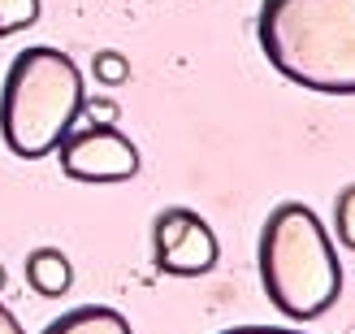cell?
<instances>
[{
  "label": "cell",
  "mask_w": 355,
  "mask_h": 334,
  "mask_svg": "<svg viewBox=\"0 0 355 334\" xmlns=\"http://www.w3.org/2000/svg\"><path fill=\"white\" fill-rule=\"evenodd\" d=\"M256 40L295 87L355 96V0H264Z\"/></svg>",
  "instance_id": "cell-1"
},
{
  "label": "cell",
  "mask_w": 355,
  "mask_h": 334,
  "mask_svg": "<svg viewBox=\"0 0 355 334\" xmlns=\"http://www.w3.org/2000/svg\"><path fill=\"white\" fill-rule=\"evenodd\" d=\"M44 334H135V330H130V322L121 317L117 308H109V304H83V308L61 312L57 322H48Z\"/></svg>",
  "instance_id": "cell-7"
},
{
  "label": "cell",
  "mask_w": 355,
  "mask_h": 334,
  "mask_svg": "<svg viewBox=\"0 0 355 334\" xmlns=\"http://www.w3.org/2000/svg\"><path fill=\"white\" fill-rule=\"evenodd\" d=\"M0 334H26V330H22V322H17L5 304H0Z\"/></svg>",
  "instance_id": "cell-13"
},
{
  "label": "cell",
  "mask_w": 355,
  "mask_h": 334,
  "mask_svg": "<svg viewBox=\"0 0 355 334\" xmlns=\"http://www.w3.org/2000/svg\"><path fill=\"white\" fill-rule=\"evenodd\" d=\"M217 256H221V248H217L212 226L200 213H191V222L182 231H178L165 248H156V269L169 274V278H200L217 265Z\"/></svg>",
  "instance_id": "cell-5"
},
{
  "label": "cell",
  "mask_w": 355,
  "mask_h": 334,
  "mask_svg": "<svg viewBox=\"0 0 355 334\" xmlns=\"http://www.w3.org/2000/svg\"><path fill=\"white\" fill-rule=\"evenodd\" d=\"M334 231H338L343 248L355 252V183L338 196V204H334Z\"/></svg>",
  "instance_id": "cell-10"
},
{
  "label": "cell",
  "mask_w": 355,
  "mask_h": 334,
  "mask_svg": "<svg viewBox=\"0 0 355 334\" xmlns=\"http://www.w3.org/2000/svg\"><path fill=\"white\" fill-rule=\"evenodd\" d=\"M92 78H96L100 87H121V83H130V61H126V52L100 48L96 57H92Z\"/></svg>",
  "instance_id": "cell-8"
},
{
  "label": "cell",
  "mask_w": 355,
  "mask_h": 334,
  "mask_svg": "<svg viewBox=\"0 0 355 334\" xmlns=\"http://www.w3.org/2000/svg\"><path fill=\"white\" fill-rule=\"evenodd\" d=\"M83 113L92 117V126H117V100H100V96H87L83 100Z\"/></svg>",
  "instance_id": "cell-11"
},
{
  "label": "cell",
  "mask_w": 355,
  "mask_h": 334,
  "mask_svg": "<svg viewBox=\"0 0 355 334\" xmlns=\"http://www.w3.org/2000/svg\"><path fill=\"white\" fill-rule=\"evenodd\" d=\"M26 283L35 295H48V300H57L74 287V265H69V256L61 248H35L26 256Z\"/></svg>",
  "instance_id": "cell-6"
},
{
  "label": "cell",
  "mask_w": 355,
  "mask_h": 334,
  "mask_svg": "<svg viewBox=\"0 0 355 334\" xmlns=\"http://www.w3.org/2000/svg\"><path fill=\"white\" fill-rule=\"evenodd\" d=\"M221 334H304V330H286V326H230Z\"/></svg>",
  "instance_id": "cell-12"
},
{
  "label": "cell",
  "mask_w": 355,
  "mask_h": 334,
  "mask_svg": "<svg viewBox=\"0 0 355 334\" xmlns=\"http://www.w3.org/2000/svg\"><path fill=\"white\" fill-rule=\"evenodd\" d=\"M87 83L74 57L61 48L35 44L22 48L5 69L0 87V139L13 156L40 161L57 152V144L83 117Z\"/></svg>",
  "instance_id": "cell-3"
},
{
  "label": "cell",
  "mask_w": 355,
  "mask_h": 334,
  "mask_svg": "<svg viewBox=\"0 0 355 334\" xmlns=\"http://www.w3.org/2000/svg\"><path fill=\"white\" fill-rule=\"evenodd\" d=\"M9 283V274H5V265H0V287H5Z\"/></svg>",
  "instance_id": "cell-14"
},
{
  "label": "cell",
  "mask_w": 355,
  "mask_h": 334,
  "mask_svg": "<svg viewBox=\"0 0 355 334\" xmlns=\"http://www.w3.org/2000/svg\"><path fill=\"white\" fill-rule=\"evenodd\" d=\"M57 161L74 183H130L139 174V148L117 126H87L61 139Z\"/></svg>",
  "instance_id": "cell-4"
},
{
  "label": "cell",
  "mask_w": 355,
  "mask_h": 334,
  "mask_svg": "<svg viewBox=\"0 0 355 334\" xmlns=\"http://www.w3.org/2000/svg\"><path fill=\"white\" fill-rule=\"evenodd\" d=\"M260 283L269 304L291 322H312L343 295V265L334 235L308 204L286 200L264 217L260 231Z\"/></svg>",
  "instance_id": "cell-2"
},
{
  "label": "cell",
  "mask_w": 355,
  "mask_h": 334,
  "mask_svg": "<svg viewBox=\"0 0 355 334\" xmlns=\"http://www.w3.org/2000/svg\"><path fill=\"white\" fill-rule=\"evenodd\" d=\"M40 22V0H0V40Z\"/></svg>",
  "instance_id": "cell-9"
}]
</instances>
